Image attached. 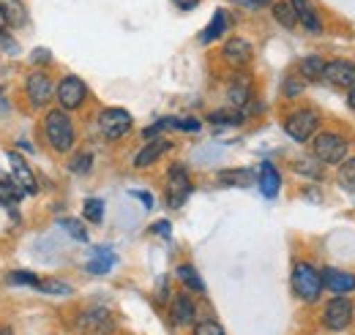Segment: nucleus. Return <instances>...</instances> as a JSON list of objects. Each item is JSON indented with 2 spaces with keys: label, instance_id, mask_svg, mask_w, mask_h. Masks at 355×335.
<instances>
[{
  "label": "nucleus",
  "instance_id": "f257e3e1",
  "mask_svg": "<svg viewBox=\"0 0 355 335\" xmlns=\"http://www.w3.org/2000/svg\"><path fill=\"white\" fill-rule=\"evenodd\" d=\"M42 131H44L46 145L55 153H69L77 142V128H74V120L69 118L66 109H49L44 115Z\"/></svg>",
  "mask_w": 355,
  "mask_h": 335
},
{
  "label": "nucleus",
  "instance_id": "f03ea898",
  "mask_svg": "<svg viewBox=\"0 0 355 335\" xmlns=\"http://www.w3.org/2000/svg\"><path fill=\"white\" fill-rule=\"evenodd\" d=\"M290 284H293V292H295L298 300H304V302H317L320 294H322V273H320L314 264H309V262H298V264L293 267Z\"/></svg>",
  "mask_w": 355,
  "mask_h": 335
},
{
  "label": "nucleus",
  "instance_id": "7ed1b4c3",
  "mask_svg": "<svg viewBox=\"0 0 355 335\" xmlns=\"http://www.w3.org/2000/svg\"><path fill=\"white\" fill-rule=\"evenodd\" d=\"M314 159L320 164H331V167L345 164L347 161V139L342 134H336V131L317 134V139H314Z\"/></svg>",
  "mask_w": 355,
  "mask_h": 335
},
{
  "label": "nucleus",
  "instance_id": "20e7f679",
  "mask_svg": "<svg viewBox=\"0 0 355 335\" xmlns=\"http://www.w3.org/2000/svg\"><path fill=\"white\" fill-rule=\"evenodd\" d=\"M74 327L80 335H112L118 330V322L107 308H85L80 311Z\"/></svg>",
  "mask_w": 355,
  "mask_h": 335
},
{
  "label": "nucleus",
  "instance_id": "39448f33",
  "mask_svg": "<svg viewBox=\"0 0 355 335\" xmlns=\"http://www.w3.org/2000/svg\"><path fill=\"white\" fill-rule=\"evenodd\" d=\"M132 126H134L132 115H129L126 109H121V107H110V109H104V112L98 115V131H101L104 139H110V142L126 136V134L132 131Z\"/></svg>",
  "mask_w": 355,
  "mask_h": 335
},
{
  "label": "nucleus",
  "instance_id": "423d86ee",
  "mask_svg": "<svg viewBox=\"0 0 355 335\" xmlns=\"http://www.w3.org/2000/svg\"><path fill=\"white\" fill-rule=\"evenodd\" d=\"M55 98L60 104V109H80L88 101V84L80 77H63L55 87Z\"/></svg>",
  "mask_w": 355,
  "mask_h": 335
},
{
  "label": "nucleus",
  "instance_id": "0eeeda50",
  "mask_svg": "<svg viewBox=\"0 0 355 335\" xmlns=\"http://www.w3.org/2000/svg\"><path fill=\"white\" fill-rule=\"evenodd\" d=\"M191 194V177L183 164H173L167 172V205L170 208H183Z\"/></svg>",
  "mask_w": 355,
  "mask_h": 335
},
{
  "label": "nucleus",
  "instance_id": "6e6552de",
  "mask_svg": "<svg viewBox=\"0 0 355 335\" xmlns=\"http://www.w3.org/2000/svg\"><path fill=\"white\" fill-rule=\"evenodd\" d=\"M25 96H28V101L33 104V107H46L52 98H55V84L52 80L46 77L44 71H33V74H28V80H25Z\"/></svg>",
  "mask_w": 355,
  "mask_h": 335
},
{
  "label": "nucleus",
  "instance_id": "1a4fd4ad",
  "mask_svg": "<svg viewBox=\"0 0 355 335\" xmlns=\"http://www.w3.org/2000/svg\"><path fill=\"white\" fill-rule=\"evenodd\" d=\"M284 131H287L290 139H295V142H306L311 134L317 131V115H314L311 109H295V112L287 115Z\"/></svg>",
  "mask_w": 355,
  "mask_h": 335
},
{
  "label": "nucleus",
  "instance_id": "9d476101",
  "mask_svg": "<svg viewBox=\"0 0 355 335\" xmlns=\"http://www.w3.org/2000/svg\"><path fill=\"white\" fill-rule=\"evenodd\" d=\"M353 302L347 297H334L328 305H325V314H322V322L328 330H345L350 322H353Z\"/></svg>",
  "mask_w": 355,
  "mask_h": 335
},
{
  "label": "nucleus",
  "instance_id": "9b49d317",
  "mask_svg": "<svg viewBox=\"0 0 355 335\" xmlns=\"http://www.w3.org/2000/svg\"><path fill=\"white\" fill-rule=\"evenodd\" d=\"M322 80L334 87H342V90H353L355 87V63L353 60H331L325 63V74Z\"/></svg>",
  "mask_w": 355,
  "mask_h": 335
},
{
  "label": "nucleus",
  "instance_id": "f8f14e48",
  "mask_svg": "<svg viewBox=\"0 0 355 335\" xmlns=\"http://www.w3.org/2000/svg\"><path fill=\"white\" fill-rule=\"evenodd\" d=\"M8 156V164H11V174H14V183L25 191V194H36L39 191V185H36V174H33V169L31 164L17 153V150H8L6 153Z\"/></svg>",
  "mask_w": 355,
  "mask_h": 335
},
{
  "label": "nucleus",
  "instance_id": "ddd939ff",
  "mask_svg": "<svg viewBox=\"0 0 355 335\" xmlns=\"http://www.w3.org/2000/svg\"><path fill=\"white\" fill-rule=\"evenodd\" d=\"M322 287L328 292H334L336 297H347L350 292H355V275L353 273H345V270L325 267L322 270Z\"/></svg>",
  "mask_w": 355,
  "mask_h": 335
},
{
  "label": "nucleus",
  "instance_id": "4468645a",
  "mask_svg": "<svg viewBox=\"0 0 355 335\" xmlns=\"http://www.w3.org/2000/svg\"><path fill=\"white\" fill-rule=\"evenodd\" d=\"M224 60L230 63V66H235V69H243V66H249L252 63V57H254V46L246 42V39H230V42L224 44Z\"/></svg>",
  "mask_w": 355,
  "mask_h": 335
},
{
  "label": "nucleus",
  "instance_id": "2eb2a0df",
  "mask_svg": "<svg viewBox=\"0 0 355 335\" xmlns=\"http://www.w3.org/2000/svg\"><path fill=\"white\" fill-rule=\"evenodd\" d=\"M290 6L295 8V17H298L301 28H306L314 36L322 33V19H320V14H317V8H314L311 0H290Z\"/></svg>",
  "mask_w": 355,
  "mask_h": 335
},
{
  "label": "nucleus",
  "instance_id": "dca6fc26",
  "mask_svg": "<svg viewBox=\"0 0 355 335\" xmlns=\"http://www.w3.org/2000/svg\"><path fill=\"white\" fill-rule=\"evenodd\" d=\"M173 145H170V139H150L137 156H134V167L137 169H145L150 167V164H156L167 150H170Z\"/></svg>",
  "mask_w": 355,
  "mask_h": 335
},
{
  "label": "nucleus",
  "instance_id": "f3484780",
  "mask_svg": "<svg viewBox=\"0 0 355 335\" xmlns=\"http://www.w3.org/2000/svg\"><path fill=\"white\" fill-rule=\"evenodd\" d=\"M115 262H118V256L110 246H98V248H93V259L85 264V270L90 275H107L115 267Z\"/></svg>",
  "mask_w": 355,
  "mask_h": 335
},
{
  "label": "nucleus",
  "instance_id": "a211bd4d",
  "mask_svg": "<svg viewBox=\"0 0 355 335\" xmlns=\"http://www.w3.org/2000/svg\"><path fill=\"white\" fill-rule=\"evenodd\" d=\"M257 185H260L263 197H268V199H273V197L279 194V188H282V174H279V169L273 167L270 161H263V164H260Z\"/></svg>",
  "mask_w": 355,
  "mask_h": 335
},
{
  "label": "nucleus",
  "instance_id": "6ab92c4d",
  "mask_svg": "<svg viewBox=\"0 0 355 335\" xmlns=\"http://www.w3.org/2000/svg\"><path fill=\"white\" fill-rule=\"evenodd\" d=\"M227 98H230V104H232L235 109L246 107L249 98H252V80L243 77V74H238V77L230 82V87H227Z\"/></svg>",
  "mask_w": 355,
  "mask_h": 335
},
{
  "label": "nucleus",
  "instance_id": "aec40b11",
  "mask_svg": "<svg viewBox=\"0 0 355 335\" xmlns=\"http://www.w3.org/2000/svg\"><path fill=\"white\" fill-rule=\"evenodd\" d=\"M170 314H173V322L175 325H191L194 316H197V308H194V302H191L189 294H178L175 300H173Z\"/></svg>",
  "mask_w": 355,
  "mask_h": 335
},
{
  "label": "nucleus",
  "instance_id": "412c9836",
  "mask_svg": "<svg viewBox=\"0 0 355 335\" xmlns=\"http://www.w3.org/2000/svg\"><path fill=\"white\" fill-rule=\"evenodd\" d=\"M178 278H180V284H183L189 292L205 294V281L200 278V273H197L194 264H180V267H178Z\"/></svg>",
  "mask_w": 355,
  "mask_h": 335
},
{
  "label": "nucleus",
  "instance_id": "4be33fe9",
  "mask_svg": "<svg viewBox=\"0 0 355 335\" xmlns=\"http://www.w3.org/2000/svg\"><path fill=\"white\" fill-rule=\"evenodd\" d=\"M273 17H276V22H279L282 28H287V30H293V28L298 25V17H295V8L290 6V0L273 3Z\"/></svg>",
  "mask_w": 355,
  "mask_h": 335
},
{
  "label": "nucleus",
  "instance_id": "5701e85b",
  "mask_svg": "<svg viewBox=\"0 0 355 335\" xmlns=\"http://www.w3.org/2000/svg\"><path fill=\"white\" fill-rule=\"evenodd\" d=\"M219 183L222 185H252L254 174H252V169H224L219 172Z\"/></svg>",
  "mask_w": 355,
  "mask_h": 335
},
{
  "label": "nucleus",
  "instance_id": "b1692460",
  "mask_svg": "<svg viewBox=\"0 0 355 335\" xmlns=\"http://www.w3.org/2000/svg\"><path fill=\"white\" fill-rule=\"evenodd\" d=\"M224 30H227V14H224L222 8H219V11L214 14L211 25H208V28H205V30L200 33V42H202V44H211L214 39H219Z\"/></svg>",
  "mask_w": 355,
  "mask_h": 335
},
{
  "label": "nucleus",
  "instance_id": "393cba45",
  "mask_svg": "<svg viewBox=\"0 0 355 335\" xmlns=\"http://www.w3.org/2000/svg\"><path fill=\"white\" fill-rule=\"evenodd\" d=\"M322 74H325V60L322 57H317V55H309V57H304L301 60V77L304 80H322Z\"/></svg>",
  "mask_w": 355,
  "mask_h": 335
},
{
  "label": "nucleus",
  "instance_id": "a878e982",
  "mask_svg": "<svg viewBox=\"0 0 355 335\" xmlns=\"http://www.w3.org/2000/svg\"><path fill=\"white\" fill-rule=\"evenodd\" d=\"M208 120L214 126H241L246 120V115L241 109H219V112H211Z\"/></svg>",
  "mask_w": 355,
  "mask_h": 335
},
{
  "label": "nucleus",
  "instance_id": "bb28decb",
  "mask_svg": "<svg viewBox=\"0 0 355 335\" xmlns=\"http://www.w3.org/2000/svg\"><path fill=\"white\" fill-rule=\"evenodd\" d=\"M3 8H6V17H8V25H25L28 22V14H25V6L19 0H3Z\"/></svg>",
  "mask_w": 355,
  "mask_h": 335
},
{
  "label": "nucleus",
  "instance_id": "cd10ccee",
  "mask_svg": "<svg viewBox=\"0 0 355 335\" xmlns=\"http://www.w3.org/2000/svg\"><path fill=\"white\" fill-rule=\"evenodd\" d=\"M60 226L74 237V240H80V243H88V229L83 226V221H77V218H63L60 221Z\"/></svg>",
  "mask_w": 355,
  "mask_h": 335
},
{
  "label": "nucleus",
  "instance_id": "c85d7f7f",
  "mask_svg": "<svg viewBox=\"0 0 355 335\" xmlns=\"http://www.w3.org/2000/svg\"><path fill=\"white\" fill-rule=\"evenodd\" d=\"M8 284H14V287H36L39 289V275L36 273H31V270H17V273H11L8 275Z\"/></svg>",
  "mask_w": 355,
  "mask_h": 335
},
{
  "label": "nucleus",
  "instance_id": "c756f323",
  "mask_svg": "<svg viewBox=\"0 0 355 335\" xmlns=\"http://www.w3.org/2000/svg\"><path fill=\"white\" fill-rule=\"evenodd\" d=\"M83 212H85V218H88L90 224H101L104 221V202L101 199H85Z\"/></svg>",
  "mask_w": 355,
  "mask_h": 335
},
{
  "label": "nucleus",
  "instance_id": "7c9ffc66",
  "mask_svg": "<svg viewBox=\"0 0 355 335\" xmlns=\"http://www.w3.org/2000/svg\"><path fill=\"white\" fill-rule=\"evenodd\" d=\"M339 183L345 185V188H350L355 191V159H347L342 169H339Z\"/></svg>",
  "mask_w": 355,
  "mask_h": 335
},
{
  "label": "nucleus",
  "instance_id": "2f4dec72",
  "mask_svg": "<svg viewBox=\"0 0 355 335\" xmlns=\"http://www.w3.org/2000/svg\"><path fill=\"white\" fill-rule=\"evenodd\" d=\"M90 167H93V156H90V153H77V156L71 159V164H69V169H71L74 174H88Z\"/></svg>",
  "mask_w": 355,
  "mask_h": 335
},
{
  "label": "nucleus",
  "instance_id": "473e14b6",
  "mask_svg": "<svg viewBox=\"0 0 355 335\" xmlns=\"http://www.w3.org/2000/svg\"><path fill=\"white\" fill-rule=\"evenodd\" d=\"M194 335H227L224 327L214 319H205V322H197L194 325Z\"/></svg>",
  "mask_w": 355,
  "mask_h": 335
},
{
  "label": "nucleus",
  "instance_id": "72a5a7b5",
  "mask_svg": "<svg viewBox=\"0 0 355 335\" xmlns=\"http://www.w3.org/2000/svg\"><path fill=\"white\" fill-rule=\"evenodd\" d=\"M39 289L44 294H71V287L63 284V281H42Z\"/></svg>",
  "mask_w": 355,
  "mask_h": 335
},
{
  "label": "nucleus",
  "instance_id": "f704fd0d",
  "mask_svg": "<svg viewBox=\"0 0 355 335\" xmlns=\"http://www.w3.org/2000/svg\"><path fill=\"white\" fill-rule=\"evenodd\" d=\"M320 161H311V159H301L298 164H295V172H301V174H309V177H320L322 172L317 167Z\"/></svg>",
  "mask_w": 355,
  "mask_h": 335
},
{
  "label": "nucleus",
  "instance_id": "c9c22d12",
  "mask_svg": "<svg viewBox=\"0 0 355 335\" xmlns=\"http://www.w3.org/2000/svg\"><path fill=\"white\" fill-rule=\"evenodd\" d=\"M301 90H304V80H301V74H298V77H290V80L284 82V96H287V98L301 96Z\"/></svg>",
  "mask_w": 355,
  "mask_h": 335
},
{
  "label": "nucleus",
  "instance_id": "e433bc0d",
  "mask_svg": "<svg viewBox=\"0 0 355 335\" xmlns=\"http://www.w3.org/2000/svg\"><path fill=\"white\" fill-rule=\"evenodd\" d=\"M31 60H33V63H52V55H49L46 49H33Z\"/></svg>",
  "mask_w": 355,
  "mask_h": 335
},
{
  "label": "nucleus",
  "instance_id": "4c0bfd02",
  "mask_svg": "<svg viewBox=\"0 0 355 335\" xmlns=\"http://www.w3.org/2000/svg\"><path fill=\"white\" fill-rule=\"evenodd\" d=\"M0 44H3V49H6L8 55H19V44L14 42V39H8V36H3V39H0Z\"/></svg>",
  "mask_w": 355,
  "mask_h": 335
},
{
  "label": "nucleus",
  "instance_id": "58836bf2",
  "mask_svg": "<svg viewBox=\"0 0 355 335\" xmlns=\"http://www.w3.org/2000/svg\"><path fill=\"white\" fill-rule=\"evenodd\" d=\"M153 232L162 235V237H170V232H173V229H170V221H156V224H153Z\"/></svg>",
  "mask_w": 355,
  "mask_h": 335
},
{
  "label": "nucleus",
  "instance_id": "ea45409f",
  "mask_svg": "<svg viewBox=\"0 0 355 335\" xmlns=\"http://www.w3.org/2000/svg\"><path fill=\"white\" fill-rule=\"evenodd\" d=\"M178 131H200V120H194V118L191 120H180L178 118Z\"/></svg>",
  "mask_w": 355,
  "mask_h": 335
},
{
  "label": "nucleus",
  "instance_id": "a19ab883",
  "mask_svg": "<svg viewBox=\"0 0 355 335\" xmlns=\"http://www.w3.org/2000/svg\"><path fill=\"white\" fill-rule=\"evenodd\" d=\"M132 197H137V199H139V202H142V205H145L148 210L153 208V197H150L148 191H132Z\"/></svg>",
  "mask_w": 355,
  "mask_h": 335
},
{
  "label": "nucleus",
  "instance_id": "79ce46f5",
  "mask_svg": "<svg viewBox=\"0 0 355 335\" xmlns=\"http://www.w3.org/2000/svg\"><path fill=\"white\" fill-rule=\"evenodd\" d=\"M6 30H8V17H6V8H3V3H0V39L6 36Z\"/></svg>",
  "mask_w": 355,
  "mask_h": 335
},
{
  "label": "nucleus",
  "instance_id": "37998d69",
  "mask_svg": "<svg viewBox=\"0 0 355 335\" xmlns=\"http://www.w3.org/2000/svg\"><path fill=\"white\" fill-rule=\"evenodd\" d=\"M173 3H175L178 8H183V11H191V8H194L200 0H173Z\"/></svg>",
  "mask_w": 355,
  "mask_h": 335
},
{
  "label": "nucleus",
  "instance_id": "c03bdc74",
  "mask_svg": "<svg viewBox=\"0 0 355 335\" xmlns=\"http://www.w3.org/2000/svg\"><path fill=\"white\" fill-rule=\"evenodd\" d=\"M6 112H8V101H6V98H3V93H0V118H3Z\"/></svg>",
  "mask_w": 355,
  "mask_h": 335
},
{
  "label": "nucleus",
  "instance_id": "a18cd8bd",
  "mask_svg": "<svg viewBox=\"0 0 355 335\" xmlns=\"http://www.w3.org/2000/svg\"><path fill=\"white\" fill-rule=\"evenodd\" d=\"M246 3H249V6H254V8H257V6H270V3H273V0H246Z\"/></svg>",
  "mask_w": 355,
  "mask_h": 335
},
{
  "label": "nucleus",
  "instance_id": "49530a36",
  "mask_svg": "<svg viewBox=\"0 0 355 335\" xmlns=\"http://www.w3.org/2000/svg\"><path fill=\"white\" fill-rule=\"evenodd\" d=\"M347 104H350V109H355V87L347 93Z\"/></svg>",
  "mask_w": 355,
  "mask_h": 335
},
{
  "label": "nucleus",
  "instance_id": "de8ad7c7",
  "mask_svg": "<svg viewBox=\"0 0 355 335\" xmlns=\"http://www.w3.org/2000/svg\"><path fill=\"white\" fill-rule=\"evenodd\" d=\"M0 335H11V330H6V327H0Z\"/></svg>",
  "mask_w": 355,
  "mask_h": 335
}]
</instances>
